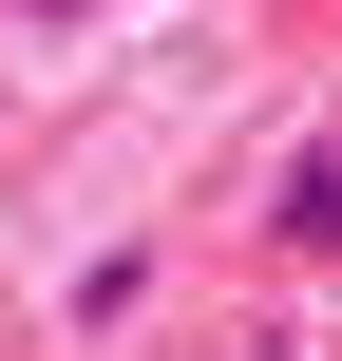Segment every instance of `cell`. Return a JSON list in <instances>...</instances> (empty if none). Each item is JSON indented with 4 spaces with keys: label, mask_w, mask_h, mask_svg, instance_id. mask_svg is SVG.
I'll list each match as a JSON object with an SVG mask.
<instances>
[{
    "label": "cell",
    "mask_w": 342,
    "mask_h": 361,
    "mask_svg": "<svg viewBox=\"0 0 342 361\" xmlns=\"http://www.w3.org/2000/svg\"><path fill=\"white\" fill-rule=\"evenodd\" d=\"M267 228H286V247H342V152H305V171H286V209H267Z\"/></svg>",
    "instance_id": "6da1fadb"
}]
</instances>
